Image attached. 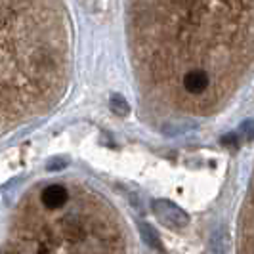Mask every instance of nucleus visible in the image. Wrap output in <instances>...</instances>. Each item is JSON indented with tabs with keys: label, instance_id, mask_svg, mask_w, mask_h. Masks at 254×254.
I'll return each mask as SVG.
<instances>
[{
	"label": "nucleus",
	"instance_id": "7ed1b4c3",
	"mask_svg": "<svg viewBox=\"0 0 254 254\" xmlns=\"http://www.w3.org/2000/svg\"><path fill=\"white\" fill-rule=\"evenodd\" d=\"M40 201H42V206L46 210H58V208H62V206L67 204L69 191L65 190L64 186H48L46 190L42 191Z\"/></svg>",
	"mask_w": 254,
	"mask_h": 254
},
{
	"label": "nucleus",
	"instance_id": "39448f33",
	"mask_svg": "<svg viewBox=\"0 0 254 254\" xmlns=\"http://www.w3.org/2000/svg\"><path fill=\"white\" fill-rule=\"evenodd\" d=\"M111 111L117 115H128L130 107H128V103L125 102L123 96H113L111 98Z\"/></svg>",
	"mask_w": 254,
	"mask_h": 254
},
{
	"label": "nucleus",
	"instance_id": "f257e3e1",
	"mask_svg": "<svg viewBox=\"0 0 254 254\" xmlns=\"http://www.w3.org/2000/svg\"><path fill=\"white\" fill-rule=\"evenodd\" d=\"M153 212H155V216L159 218L166 228L170 229L186 228L188 222H190V216L180 206H176V204L170 203V201H163V199L153 203Z\"/></svg>",
	"mask_w": 254,
	"mask_h": 254
},
{
	"label": "nucleus",
	"instance_id": "20e7f679",
	"mask_svg": "<svg viewBox=\"0 0 254 254\" xmlns=\"http://www.w3.org/2000/svg\"><path fill=\"white\" fill-rule=\"evenodd\" d=\"M138 228H140V233H141V237H143V241L147 243L151 249L163 251V243H161V237H159V233H157V231H155V229H153L149 224H145V222H140V224H138Z\"/></svg>",
	"mask_w": 254,
	"mask_h": 254
},
{
	"label": "nucleus",
	"instance_id": "f03ea898",
	"mask_svg": "<svg viewBox=\"0 0 254 254\" xmlns=\"http://www.w3.org/2000/svg\"><path fill=\"white\" fill-rule=\"evenodd\" d=\"M182 84H184V90L191 94V96H199V94H204L208 84H210V78L208 75L201 71V69H191L188 71L184 78H182Z\"/></svg>",
	"mask_w": 254,
	"mask_h": 254
},
{
	"label": "nucleus",
	"instance_id": "423d86ee",
	"mask_svg": "<svg viewBox=\"0 0 254 254\" xmlns=\"http://www.w3.org/2000/svg\"><path fill=\"white\" fill-rule=\"evenodd\" d=\"M224 143H228V145H235V136H228V138H224Z\"/></svg>",
	"mask_w": 254,
	"mask_h": 254
}]
</instances>
